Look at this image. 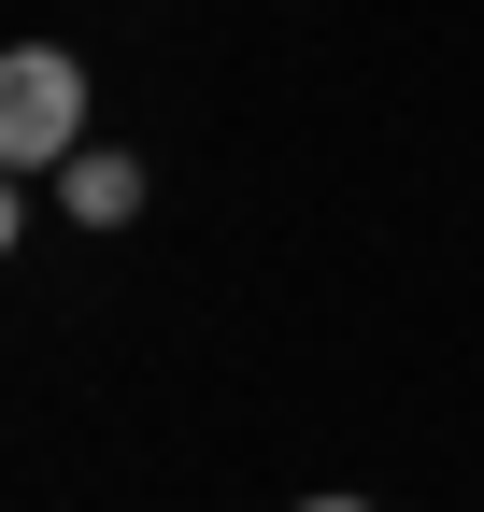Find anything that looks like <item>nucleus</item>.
Listing matches in <instances>:
<instances>
[{
  "mask_svg": "<svg viewBox=\"0 0 484 512\" xmlns=\"http://www.w3.org/2000/svg\"><path fill=\"white\" fill-rule=\"evenodd\" d=\"M72 157H86V57L15 43L0 57V171H72Z\"/></svg>",
  "mask_w": 484,
  "mask_h": 512,
  "instance_id": "nucleus-1",
  "label": "nucleus"
},
{
  "mask_svg": "<svg viewBox=\"0 0 484 512\" xmlns=\"http://www.w3.org/2000/svg\"><path fill=\"white\" fill-rule=\"evenodd\" d=\"M57 185H72V214H86V228H129V214H143V157H114V143H86Z\"/></svg>",
  "mask_w": 484,
  "mask_h": 512,
  "instance_id": "nucleus-2",
  "label": "nucleus"
},
{
  "mask_svg": "<svg viewBox=\"0 0 484 512\" xmlns=\"http://www.w3.org/2000/svg\"><path fill=\"white\" fill-rule=\"evenodd\" d=\"M15 228H29V214H15V171H0V256H15Z\"/></svg>",
  "mask_w": 484,
  "mask_h": 512,
  "instance_id": "nucleus-3",
  "label": "nucleus"
},
{
  "mask_svg": "<svg viewBox=\"0 0 484 512\" xmlns=\"http://www.w3.org/2000/svg\"><path fill=\"white\" fill-rule=\"evenodd\" d=\"M299 512H371V498H299Z\"/></svg>",
  "mask_w": 484,
  "mask_h": 512,
  "instance_id": "nucleus-4",
  "label": "nucleus"
}]
</instances>
